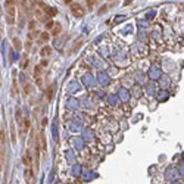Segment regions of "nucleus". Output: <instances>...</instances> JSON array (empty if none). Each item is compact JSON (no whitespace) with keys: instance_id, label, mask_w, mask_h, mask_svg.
I'll list each match as a JSON object with an SVG mask.
<instances>
[{"instance_id":"6","label":"nucleus","mask_w":184,"mask_h":184,"mask_svg":"<svg viewBox=\"0 0 184 184\" xmlns=\"http://www.w3.org/2000/svg\"><path fill=\"white\" fill-rule=\"evenodd\" d=\"M59 33H60V25H56V28H55V31H53V34L58 35Z\"/></svg>"},{"instance_id":"1","label":"nucleus","mask_w":184,"mask_h":184,"mask_svg":"<svg viewBox=\"0 0 184 184\" xmlns=\"http://www.w3.org/2000/svg\"><path fill=\"white\" fill-rule=\"evenodd\" d=\"M69 6H71V12H72L74 16H77V18H82L84 16L86 11H84L82 5H80V3H71Z\"/></svg>"},{"instance_id":"8","label":"nucleus","mask_w":184,"mask_h":184,"mask_svg":"<svg viewBox=\"0 0 184 184\" xmlns=\"http://www.w3.org/2000/svg\"><path fill=\"white\" fill-rule=\"evenodd\" d=\"M97 2H99V0H89V5H90V6H93V5H96Z\"/></svg>"},{"instance_id":"3","label":"nucleus","mask_w":184,"mask_h":184,"mask_svg":"<svg viewBox=\"0 0 184 184\" xmlns=\"http://www.w3.org/2000/svg\"><path fill=\"white\" fill-rule=\"evenodd\" d=\"M35 6V0H22V8L27 12H30Z\"/></svg>"},{"instance_id":"2","label":"nucleus","mask_w":184,"mask_h":184,"mask_svg":"<svg viewBox=\"0 0 184 184\" xmlns=\"http://www.w3.org/2000/svg\"><path fill=\"white\" fill-rule=\"evenodd\" d=\"M38 5H40V8L43 9V12L46 13L47 16H49V18H53V16H56V9H53V8L47 6V5H44V3H41V2H40Z\"/></svg>"},{"instance_id":"7","label":"nucleus","mask_w":184,"mask_h":184,"mask_svg":"<svg viewBox=\"0 0 184 184\" xmlns=\"http://www.w3.org/2000/svg\"><path fill=\"white\" fill-rule=\"evenodd\" d=\"M41 40H43V41L49 40V34H47V33H43V34H41Z\"/></svg>"},{"instance_id":"5","label":"nucleus","mask_w":184,"mask_h":184,"mask_svg":"<svg viewBox=\"0 0 184 184\" xmlns=\"http://www.w3.org/2000/svg\"><path fill=\"white\" fill-rule=\"evenodd\" d=\"M46 94H47V100H50L52 99V94H53V86L49 89V93H46Z\"/></svg>"},{"instance_id":"12","label":"nucleus","mask_w":184,"mask_h":184,"mask_svg":"<svg viewBox=\"0 0 184 184\" xmlns=\"http://www.w3.org/2000/svg\"><path fill=\"white\" fill-rule=\"evenodd\" d=\"M0 171H2V165H0Z\"/></svg>"},{"instance_id":"11","label":"nucleus","mask_w":184,"mask_h":184,"mask_svg":"<svg viewBox=\"0 0 184 184\" xmlns=\"http://www.w3.org/2000/svg\"><path fill=\"white\" fill-rule=\"evenodd\" d=\"M65 2H66V3H69V0H65Z\"/></svg>"},{"instance_id":"9","label":"nucleus","mask_w":184,"mask_h":184,"mask_svg":"<svg viewBox=\"0 0 184 184\" xmlns=\"http://www.w3.org/2000/svg\"><path fill=\"white\" fill-rule=\"evenodd\" d=\"M108 11V8H106V6H103V8H102V9H100V11H99V13H100V15H102V13H103V12H106Z\"/></svg>"},{"instance_id":"10","label":"nucleus","mask_w":184,"mask_h":184,"mask_svg":"<svg viewBox=\"0 0 184 184\" xmlns=\"http://www.w3.org/2000/svg\"><path fill=\"white\" fill-rule=\"evenodd\" d=\"M15 46H16V47L21 46V44H19V41H18V38H15Z\"/></svg>"},{"instance_id":"4","label":"nucleus","mask_w":184,"mask_h":184,"mask_svg":"<svg viewBox=\"0 0 184 184\" xmlns=\"http://www.w3.org/2000/svg\"><path fill=\"white\" fill-rule=\"evenodd\" d=\"M50 53H52V47L50 46L43 47V49H41V56H49Z\"/></svg>"}]
</instances>
